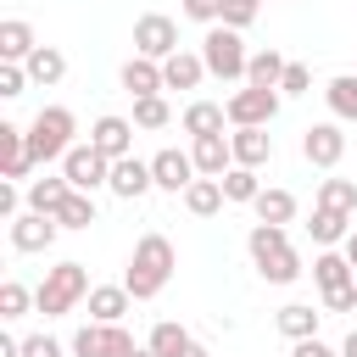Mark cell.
Instances as JSON below:
<instances>
[{
    "instance_id": "1",
    "label": "cell",
    "mask_w": 357,
    "mask_h": 357,
    "mask_svg": "<svg viewBox=\"0 0 357 357\" xmlns=\"http://www.w3.org/2000/svg\"><path fill=\"white\" fill-rule=\"evenodd\" d=\"M173 268H178L173 240H167V234H139V245H134V257H128V268H123V290H128L134 301H151V296L167 290Z\"/></svg>"
},
{
    "instance_id": "2",
    "label": "cell",
    "mask_w": 357,
    "mask_h": 357,
    "mask_svg": "<svg viewBox=\"0 0 357 357\" xmlns=\"http://www.w3.org/2000/svg\"><path fill=\"white\" fill-rule=\"evenodd\" d=\"M84 296H89L84 262H56V268H45V279H39V290H33V307H39L45 318H67Z\"/></svg>"
},
{
    "instance_id": "3",
    "label": "cell",
    "mask_w": 357,
    "mask_h": 357,
    "mask_svg": "<svg viewBox=\"0 0 357 357\" xmlns=\"http://www.w3.org/2000/svg\"><path fill=\"white\" fill-rule=\"evenodd\" d=\"M73 134H78V117H73L67 106H39L33 123H28V151H33V162L67 156V151H73Z\"/></svg>"
},
{
    "instance_id": "4",
    "label": "cell",
    "mask_w": 357,
    "mask_h": 357,
    "mask_svg": "<svg viewBox=\"0 0 357 357\" xmlns=\"http://www.w3.org/2000/svg\"><path fill=\"white\" fill-rule=\"evenodd\" d=\"M201 61H206V73L212 78H245V67H251V56H245V39L234 33V28H206V39H201Z\"/></svg>"
},
{
    "instance_id": "5",
    "label": "cell",
    "mask_w": 357,
    "mask_h": 357,
    "mask_svg": "<svg viewBox=\"0 0 357 357\" xmlns=\"http://www.w3.org/2000/svg\"><path fill=\"white\" fill-rule=\"evenodd\" d=\"M223 112H229L234 128H268V123L279 117V89H257V84H245V89H234V95L223 100Z\"/></svg>"
},
{
    "instance_id": "6",
    "label": "cell",
    "mask_w": 357,
    "mask_h": 357,
    "mask_svg": "<svg viewBox=\"0 0 357 357\" xmlns=\"http://www.w3.org/2000/svg\"><path fill=\"white\" fill-rule=\"evenodd\" d=\"M134 56H145V61L178 56V22L162 17V11H145V17L134 22Z\"/></svg>"
},
{
    "instance_id": "7",
    "label": "cell",
    "mask_w": 357,
    "mask_h": 357,
    "mask_svg": "<svg viewBox=\"0 0 357 357\" xmlns=\"http://www.w3.org/2000/svg\"><path fill=\"white\" fill-rule=\"evenodd\" d=\"M134 335L123 324H84L73 335V357H134Z\"/></svg>"
},
{
    "instance_id": "8",
    "label": "cell",
    "mask_w": 357,
    "mask_h": 357,
    "mask_svg": "<svg viewBox=\"0 0 357 357\" xmlns=\"http://www.w3.org/2000/svg\"><path fill=\"white\" fill-rule=\"evenodd\" d=\"M61 178L73 184V190H100V184H112V162L95 151V145H73L67 156H61Z\"/></svg>"
},
{
    "instance_id": "9",
    "label": "cell",
    "mask_w": 357,
    "mask_h": 357,
    "mask_svg": "<svg viewBox=\"0 0 357 357\" xmlns=\"http://www.w3.org/2000/svg\"><path fill=\"white\" fill-rule=\"evenodd\" d=\"M301 156H307L312 167H340V156H346L340 123H307V128H301Z\"/></svg>"
},
{
    "instance_id": "10",
    "label": "cell",
    "mask_w": 357,
    "mask_h": 357,
    "mask_svg": "<svg viewBox=\"0 0 357 357\" xmlns=\"http://www.w3.org/2000/svg\"><path fill=\"white\" fill-rule=\"evenodd\" d=\"M89 145H95L106 162H123V156H134V123H128V117H117V112H106V117H95Z\"/></svg>"
},
{
    "instance_id": "11",
    "label": "cell",
    "mask_w": 357,
    "mask_h": 357,
    "mask_svg": "<svg viewBox=\"0 0 357 357\" xmlns=\"http://www.w3.org/2000/svg\"><path fill=\"white\" fill-rule=\"evenodd\" d=\"M151 173H156V190H173V195H178V190H190V184H195V156L167 145V151H156V156H151Z\"/></svg>"
},
{
    "instance_id": "12",
    "label": "cell",
    "mask_w": 357,
    "mask_h": 357,
    "mask_svg": "<svg viewBox=\"0 0 357 357\" xmlns=\"http://www.w3.org/2000/svg\"><path fill=\"white\" fill-rule=\"evenodd\" d=\"M56 234H61V223L45 218V212H22V218H11V245H17V251H50Z\"/></svg>"
},
{
    "instance_id": "13",
    "label": "cell",
    "mask_w": 357,
    "mask_h": 357,
    "mask_svg": "<svg viewBox=\"0 0 357 357\" xmlns=\"http://www.w3.org/2000/svg\"><path fill=\"white\" fill-rule=\"evenodd\" d=\"M112 195H123V201H139L145 190H156V173H151V162H139V156H123V162H112V184H106Z\"/></svg>"
},
{
    "instance_id": "14",
    "label": "cell",
    "mask_w": 357,
    "mask_h": 357,
    "mask_svg": "<svg viewBox=\"0 0 357 357\" xmlns=\"http://www.w3.org/2000/svg\"><path fill=\"white\" fill-rule=\"evenodd\" d=\"M28 167H33L28 128H17V123H0V173H6V178H28Z\"/></svg>"
},
{
    "instance_id": "15",
    "label": "cell",
    "mask_w": 357,
    "mask_h": 357,
    "mask_svg": "<svg viewBox=\"0 0 357 357\" xmlns=\"http://www.w3.org/2000/svg\"><path fill=\"white\" fill-rule=\"evenodd\" d=\"M190 156H195V173H201V178H223V173L234 167V145H229V134H206V139H195Z\"/></svg>"
},
{
    "instance_id": "16",
    "label": "cell",
    "mask_w": 357,
    "mask_h": 357,
    "mask_svg": "<svg viewBox=\"0 0 357 357\" xmlns=\"http://www.w3.org/2000/svg\"><path fill=\"white\" fill-rule=\"evenodd\" d=\"M312 279H318L324 296H335V290L357 284V268L346 262V251H318V257H312Z\"/></svg>"
},
{
    "instance_id": "17",
    "label": "cell",
    "mask_w": 357,
    "mask_h": 357,
    "mask_svg": "<svg viewBox=\"0 0 357 357\" xmlns=\"http://www.w3.org/2000/svg\"><path fill=\"white\" fill-rule=\"evenodd\" d=\"M123 89H128L134 100H145V95H162V89H167V84H162V61L128 56V61H123Z\"/></svg>"
},
{
    "instance_id": "18",
    "label": "cell",
    "mask_w": 357,
    "mask_h": 357,
    "mask_svg": "<svg viewBox=\"0 0 357 357\" xmlns=\"http://www.w3.org/2000/svg\"><path fill=\"white\" fill-rule=\"evenodd\" d=\"M229 145H234V167H262L273 156V134L268 128H234Z\"/></svg>"
},
{
    "instance_id": "19",
    "label": "cell",
    "mask_w": 357,
    "mask_h": 357,
    "mask_svg": "<svg viewBox=\"0 0 357 357\" xmlns=\"http://www.w3.org/2000/svg\"><path fill=\"white\" fill-rule=\"evenodd\" d=\"M128 290L123 284H95L89 290V324H123V312H128Z\"/></svg>"
},
{
    "instance_id": "20",
    "label": "cell",
    "mask_w": 357,
    "mask_h": 357,
    "mask_svg": "<svg viewBox=\"0 0 357 357\" xmlns=\"http://www.w3.org/2000/svg\"><path fill=\"white\" fill-rule=\"evenodd\" d=\"M33 50H39L33 28H28L22 17H6V22H0V61H28Z\"/></svg>"
},
{
    "instance_id": "21",
    "label": "cell",
    "mask_w": 357,
    "mask_h": 357,
    "mask_svg": "<svg viewBox=\"0 0 357 357\" xmlns=\"http://www.w3.org/2000/svg\"><path fill=\"white\" fill-rule=\"evenodd\" d=\"M22 67H28V84H45V89L67 78V56H61L56 45H39V50H33V56H28Z\"/></svg>"
},
{
    "instance_id": "22",
    "label": "cell",
    "mask_w": 357,
    "mask_h": 357,
    "mask_svg": "<svg viewBox=\"0 0 357 357\" xmlns=\"http://www.w3.org/2000/svg\"><path fill=\"white\" fill-rule=\"evenodd\" d=\"M201 78H206V61L190 56V50H178V56L162 61V84H167V89H195Z\"/></svg>"
},
{
    "instance_id": "23",
    "label": "cell",
    "mask_w": 357,
    "mask_h": 357,
    "mask_svg": "<svg viewBox=\"0 0 357 357\" xmlns=\"http://www.w3.org/2000/svg\"><path fill=\"white\" fill-rule=\"evenodd\" d=\"M223 123H229V112H223L218 100H190V106H184V134H195V139L223 134Z\"/></svg>"
},
{
    "instance_id": "24",
    "label": "cell",
    "mask_w": 357,
    "mask_h": 357,
    "mask_svg": "<svg viewBox=\"0 0 357 357\" xmlns=\"http://www.w3.org/2000/svg\"><path fill=\"white\" fill-rule=\"evenodd\" d=\"M67 195H73V184H67V178H33V184H28V212H45V218H56Z\"/></svg>"
},
{
    "instance_id": "25",
    "label": "cell",
    "mask_w": 357,
    "mask_h": 357,
    "mask_svg": "<svg viewBox=\"0 0 357 357\" xmlns=\"http://www.w3.org/2000/svg\"><path fill=\"white\" fill-rule=\"evenodd\" d=\"M307 234L329 251V245H346V234H351V218L346 212H324V206H312V223H307Z\"/></svg>"
},
{
    "instance_id": "26",
    "label": "cell",
    "mask_w": 357,
    "mask_h": 357,
    "mask_svg": "<svg viewBox=\"0 0 357 357\" xmlns=\"http://www.w3.org/2000/svg\"><path fill=\"white\" fill-rule=\"evenodd\" d=\"M318 307H307V301H290V307H279V335H290V340H312L318 335Z\"/></svg>"
},
{
    "instance_id": "27",
    "label": "cell",
    "mask_w": 357,
    "mask_h": 357,
    "mask_svg": "<svg viewBox=\"0 0 357 357\" xmlns=\"http://www.w3.org/2000/svg\"><path fill=\"white\" fill-rule=\"evenodd\" d=\"M324 100H329V112H335L340 123H357V73L329 78V84H324Z\"/></svg>"
},
{
    "instance_id": "28",
    "label": "cell",
    "mask_w": 357,
    "mask_h": 357,
    "mask_svg": "<svg viewBox=\"0 0 357 357\" xmlns=\"http://www.w3.org/2000/svg\"><path fill=\"white\" fill-rule=\"evenodd\" d=\"M284 56L279 50H257L251 56V67H245V84H257V89H279V78H284Z\"/></svg>"
},
{
    "instance_id": "29",
    "label": "cell",
    "mask_w": 357,
    "mask_h": 357,
    "mask_svg": "<svg viewBox=\"0 0 357 357\" xmlns=\"http://www.w3.org/2000/svg\"><path fill=\"white\" fill-rule=\"evenodd\" d=\"M251 206H257V223H279V229H284V223L296 218V195H290V190H262Z\"/></svg>"
},
{
    "instance_id": "30",
    "label": "cell",
    "mask_w": 357,
    "mask_h": 357,
    "mask_svg": "<svg viewBox=\"0 0 357 357\" xmlns=\"http://www.w3.org/2000/svg\"><path fill=\"white\" fill-rule=\"evenodd\" d=\"M257 273L268 279V284H290V279H301V257L284 245V251H268V257H257Z\"/></svg>"
},
{
    "instance_id": "31",
    "label": "cell",
    "mask_w": 357,
    "mask_h": 357,
    "mask_svg": "<svg viewBox=\"0 0 357 357\" xmlns=\"http://www.w3.org/2000/svg\"><path fill=\"white\" fill-rule=\"evenodd\" d=\"M318 206L351 218V212H357V184H351V178H324V184H318Z\"/></svg>"
},
{
    "instance_id": "32",
    "label": "cell",
    "mask_w": 357,
    "mask_h": 357,
    "mask_svg": "<svg viewBox=\"0 0 357 357\" xmlns=\"http://www.w3.org/2000/svg\"><path fill=\"white\" fill-rule=\"evenodd\" d=\"M223 201H229V195H223V184H218V178H195V184L184 190V206H190L195 218H212Z\"/></svg>"
},
{
    "instance_id": "33",
    "label": "cell",
    "mask_w": 357,
    "mask_h": 357,
    "mask_svg": "<svg viewBox=\"0 0 357 357\" xmlns=\"http://www.w3.org/2000/svg\"><path fill=\"white\" fill-rule=\"evenodd\" d=\"M145 346H151L156 357H184V351L195 346V335H190V329H178V324H156Z\"/></svg>"
},
{
    "instance_id": "34",
    "label": "cell",
    "mask_w": 357,
    "mask_h": 357,
    "mask_svg": "<svg viewBox=\"0 0 357 357\" xmlns=\"http://www.w3.org/2000/svg\"><path fill=\"white\" fill-rule=\"evenodd\" d=\"M218 184H223V195H229V201H257V195H262V184H257V167H229Z\"/></svg>"
},
{
    "instance_id": "35",
    "label": "cell",
    "mask_w": 357,
    "mask_h": 357,
    "mask_svg": "<svg viewBox=\"0 0 357 357\" xmlns=\"http://www.w3.org/2000/svg\"><path fill=\"white\" fill-rule=\"evenodd\" d=\"M56 223H61V229H89V223H95V201H89L84 190H73V195L61 201V212H56Z\"/></svg>"
},
{
    "instance_id": "36",
    "label": "cell",
    "mask_w": 357,
    "mask_h": 357,
    "mask_svg": "<svg viewBox=\"0 0 357 357\" xmlns=\"http://www.w3.org/2000/svg\"><path fill=\"white\" fill-rule=\"evenodd\" d=\"M167 100L162 95H145V100H134V128H167Z\"/></svg>"
},
{
    "instance_id": "37",
    "label": "cell",
    "mask_w": 357,
    "mask_h": 357,
    "mask_svg": "<svg viewBox=\"0 0 357 357\" xmlns=\"http://www.w3.org/2000/svg\"><path fill=\"white\" fill-rule=\"evenodd\" d=\"M33 307V296H28V284H17V279H6L0 284V318H22Z\"/></svg>"
},
{
    "instance_id": "38",
    "label": "cell",
    "mask_w": 357,
    "mask_h": 357,
    "mask_svg": "<svg viewBox=\"0 0 357 357\" xmlns=\"http://www.w3.org/2000/svg\"><path fill=\"white\" fill-rule=\"evenodd\" d=\"M257 6H262V0H223V28H234V33L251 28V22H257Z\"/></svg>"
},
{
    "instance_id": "39",
    "label": "cell",
    "mask_w": 357,
    "mask_h": 357,
    "mask_svg": "<svg viewBox=\"0 0 357 357\" xmlns=\"http://www.w3.org/2000/svg\"><path fill=\"white\" fill-rule=\"evenodd\" d=\"M22 89H28V67H22V61H0V95L17 100Z\"/></svg>"
},
{
    "instance_id": "40",
    "label": "cell",
    "mask_w": 357,
    "mask_h": 357,
    "mask_svg": "<svg viewBox=\"0 0 357 357\" xmlns=\"http://www.w3.org/2000/svg\"><path fill=\"white\" fill-rule=\"evenodd\" d=\"M184 17H190V22L218 28V22H223V0H184Z\"/></svg>"
},
{
    "instance_id": "41",
    "label": "cell",
    "mask_w": 357,
    "mask_h": 357,
    "mask_svg": "<svg viewBox=\"0 0 357 357\" xmlns=\"http://www.w3.org/2000/svg\"><path fill=\"white\" fill-rule=\"evenodd\" d=\"M307 89H312V73H307L301 61H290L284 78H279V95H307Z\"/></svg>"
},
{
    "instance_id": "42",
    "label": "cell",
    "mask_w": 357,
    "mask_h": 357,
    "mask_svg": "<svg viewBox=\"0 0 357 357\" xmlns=\"http://www.w3.org/2000/svg\"><path fill=\"white\" fill-rule=\"evenodd\" d=\"M22 357H61V340H50V335H28V340H22Z\"/></svg>"
},
{
    "instance_id": "43",
    "label": "cell",
    "mask_w": 357,
    "mask_h": 357,
    "mask_svg": "<svg viewBox=\"0 0 357 357\" xmlns=\"http://www.w3.org/2000/svg\"><path fill=\"white\" fill-rule=\"evenodd\" d=\"M0 218H6V223H11V218H22V195H17V184H11V178L0 184Z\"/></svg>"
},
{
    "instance_id": "44",
    "label": "cell",
    "mask_w": 357,
    "mask_h": 357,
    "mask_svg": "<svg viewBox=\"0 0 357 357\" xmlns=\"http://www.w3.org/2000/svg\"><path fill=\"white\" fill-rule=\"evenodd\" d=\"M324 307H329V312H351V307H357V284H346V290L324 296Z\"/></svg>"
},
{
    "instance_id": "45",
    "label": "cell",
    "mask_w": 357,
    "mask_h": 357,
    "mask_svg": "<svg viewBox=\"0 0 357 357\" xmlns=\"http://www.w3.org/2000/svg\"><path fill=\"white\" fill-rule=\"evenodd\" d=\"M290 357H340V351H335V346H324V340L312 335V340H296V351H290Z\"/></svg>"
},
{
    "instance_id": "46",
    "label": "cell",
    "mask_w": 357,
    "mask_h": 357,
    "mask_svg": "<svg viewBox=\"0 0 357 357\" xmlns=\"http://www.w3.org/2000/svg\"><path fill=\"white\" fill-rule=\"evenodd\" d=\"M0 357H22V340H11V335H0Z\"/></svg>"
},
{
    "instance_id": "47",
    "label": "cell",
    "mask_w": 357,
    "mask_h": 357,
    "mask_svg": "<svg viewBox=\"0 0 357 357\" xmlns=\"http://www.w3.org/2000/svg\"><path fill=\"white\" fill-rule=\"evenodd\" d=\"M340 357H357V329H351V335L340 340Z\"/></svg>"
},
{
    "instance_id": "48",
    "label": "cell",
    "mask_w": 357,
    "mask_h": 357,
    "mask_svg": "<svg viewBox=\"0 0 357 357\" xmlns=\"http://www.w3.org/2000/svg\"><path fill=\"white\" fill-rule=\"evenodd\" d=\"M346 262H351V268H357V229H351V234H346Z\"/></svg>"
},
{
    "instance_id": "49",
    "label": "cell",
    "mask_w": 357,
    "mask_h": 357,
    "mask_svg": "<svg viewBox=\"0 0 357 357\" xmlns=\"http://www.w3.org/2000/svg\"><path fill=\"white\" fill-rule=\"evenodd\" d=\"M134 357H156V351H151V346H139V351H134Z\"/></svg>"
}]
</instances>
